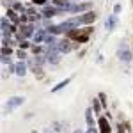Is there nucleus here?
Segmentation results:
<instances>
[{"label":"nucleus","mask_w":133,"mask_h":133,"mask_svg":"<svg viewBox=\"0 0 133 133\" xmlns=\"http://www.w3.org/2000/svg\"><path fill=\"white\" fill-rule=\"evenodd\" d=\"M71 80H73V76H68V78H64V80H62V82H59L57 85H55V87H51V89H50V92H53V94H55V92L62 91L64 87H68V85L71 83Z\"/></svg>","instance_id":"9d476101"},{"label":"nucleus","mask_w":133,"mask_h":133,"mask_svg":"<svg viewBox=\"0 0 133 133\" xmlns=\"http://www.w3.org/2000/svg\"><path fill=\"white\" fill-rule=\"evenodd\" d=\"M30 44L32 43H29L27 39H23V41H20V48L21 50H27V48H30Z\"/></svg>","instance_id":"5701e85b"},{"label":"nucleus","mask_w":133,"mask_h":133,"mask_svg":"<svg viewBox=\"0 0 133 133\" xmlns=\"http://www.w3.org/2000/svg\"><path fill=\"white\" fill-rule=\"evenodd\" d=\"M91 7H92L91 2H80V4H73L68 9V12H87V11H91Z\"/></svg>","instance_id":"6e6552de"},{"label":"nucleus","mask_w":133,"mask_h":133,"mask_svg":"<svg viewBox=\"0 0 133 133\" xmlns=\"http://www.w3.org/2000/svg\"><path fill=\"white\" fill-rule=\"evenodd\" d=\"M96 18H98V14L94 11H87L83 14H78V16L69 18V21L73 23V27H78V25H91V23L96 21Z\"/></svg>","instance_id":"f03ea898"},{"label":"nucleus","mask_w":133,"mask_h":133,"mask_svg":"<svg viewBox=\"0 0 133 133\" xmlns=\"http://www.w3.org/2000/svg\"><path fill=\"white\" fill-rule=\"evenodd\" d=\"M5 14H7V18H9V20L12 21V23H16V25H20V23H21V21H20V16H18V12L12 9V7H9Z\"/></svg>","instance_id":"f8f14e48"},{"label":"nucleus","mask_w":133,"mask_h":133,"mask_svg":"<svg viewBox=\"0 0 133 133\" xmlns=\"http://www.w3.org/2000/svg\"><path fill=\"white\" fill-rule=\"evenodd\" d=\"M12 9L16 11V12H21V14H23V12L27 11V7H25L21 2H14V4H12Z\"/></svg>","instance_id":"a211bd4d"},{"label":"nucleus","mask_w":133,"mask_h":133,"mask_svg":"<svg viewBox=\"0 0 133 133\" xmlns=\"http://www.w3.org/2000/svg\"><path fill=\"white\" fill-rule=\"evenodd\" d=\"M75 48H78V43L71 41L69 37H64V39L59 41V51H61V53H69V51L75 50Z\"/></svg>","instance_id":"423d86ee"},{"label":"nucleus","mask_w":133,"mask_h":133,"mask_svg":"<svg viewBox=\"0 0 133 133\" xmlns=\"http://www.w3.org/2000/svg\"><path fill=\"white\" fill-rule=\"evenodd\" d=\"M46 37H48V30L46 29H37L36 34L32 36V43L34 44H43V43L46 41Z\"/></svg>","instance_id":"1a4fd4ad"},{"label":"nucleus","mask_w":133,"mask_h":133,"mask_svg":"<svg viewBox=\"0 0 133 133\" xmlns=\"http://www.w3.org/2000/svg\"><path fill=\"white\" fill-rule=\"evenodd\" d=\"M94 32V29L92 27H87V29H71V30L66 34V37H69L71 41L78 43V44H83V43L89 41V37H91V34Z\"/></svg>","instance_id":"f257e3e1"},{"label":"nucleus","mask_w":133,"mask_h":133,"mask_svg":"<svg viewBox=\"0 0 133 133\" xmlns=\"http://www.w3.org/2000/svg\"><path fill=\"white\" fill-rule=\"evenodd\" d=\"M119 133H124V128H121V124H119Z\"/></svg>","instance_id":"cd10ccee"},{"label":"nucleus","mask_w":133,"mask_h":133,"mask_svg":"<svg viewBox=\"0 0 133 133\" xmlns=\"http://www.w3.org/2000/svg\"><path fill=\"white\" fill-rule=\"evenodd\" d=\"M98 98H99L101 105L105 107V108H107V94H105V92H99V94H98Z\"/></svg>","instance_id":"4be33fe9"},{"label":"nucleus","mask_w":133,"mask_h":133,"mask_svg":"<svg viewBox=\"0 0 133 133\" xmlns=\"http://www.w3.org/2000/svg\"><path fill=\"white\" fill-rule=\"evenodd\" d=\"M89 133H96V130H94V128H91V130H89Z\"/></svg>","instance_id":"c85d7f7f"},{"label":"nucleus","mask_w":133,"mask_h":133,"mask_svg":"<svg viewBox=\"0 0 133 133\" xmlns=\"http://www.w3.org/2000/svg\"><path fill=\"white\" fill-rule=\"evenodd\" d=\"M36 34V27L32 23H21L18 25V39L23 41V39H29Z\"/></svg>","instance_id":"7ed1b4c3"},{"label":"nucleus","mask_w":133,"mask_h":133,"mask_svg":"<svg viewBox=\"0 0 133 133\" xmlns=\"http://www.w3.org/2000/svg\"><path fill=\"white\" fill-rule=\"evenodd\" d=\"M14 73L18 75V76H25V73H27V64L23 61H20L16 66H14Z\"/></svg>","instance_id":"ddd939ff"},{"label":"nucleus","mask_w":133,"mask_h":133,"mask_svg":"<svg viewBox=\"0 0 133 133\" xmlns=\"http://www.w3.org/2000/svg\"><path fill=\"white\" fill-rule=\"evenodd\" d=\"M23 103H25V98L23 96H12V98H9L7 99V105L4 107V114H11L14 108H18Z\"/></svg>","instance_id":"20e7f679"},{"label":"nucleus","mask_w":133,"mask_h":133,"mask_svg":"<svg viewBox=\"0 0 133 133\" xmlns=\"http://www.w3.org/2000/svg\"><path fill=\"white\" fill-rule=\"evenodd\" d=\"M66 9H62V7H57V5H43V18H53V16H57V14H64Z\"/></svg>","instance_id":"39448f33"},{"label":"nucleus","mask_w":133,"mask_h":133,"mask_svg":"<svg viewBox=\"0 0 133 133\" xmlns=\"http://www.w3.org/2000/svg\"><path fill=\"white\" fill-rule=\"evenodd\" d=\"M73 0H53V5H57V7H62V9H66V12H68V9L71 7Z\"/></svg>","instance_id":"2eb2a0df"},{"label":"nucleus","mask_w":133,"mask_h":133,"mask_svg":"<svg viewBox=\"0 0 133 133\" xmlns=\"http://www.w3.org/2000/svg\"><path fill=\"white\" fill-rule=\"evenodd\" d=\"M2 4H4V5H7V9H9V7H12V4H14V2H12V0H4Z\"/></svg>","instance_id":"bb28decb"},{"label":"nucleus","mask_w":133,"mask_h":133,"mask_svg":"<svg viewBox=\"0 0 133 133\" xmlns=\"http://www.w3.org/2000/svg\"><path fill=\"white\" fill-rule=\"evenodd\" d=\"M32 53L34 55H43V53H46L44 48H43L41 44H32Z\"/></svg>","instance_id":"f3484780"},{"label":"nucleus","mask_w":133,"mask_h":133,"mask_svg":"<svg viewBox=\"0 0 133 133\" xmlns=\"http://www.w3.org/2000/svg\"><path fill=\"white\" fill-rule=\"evenodd\" d=\"M98 124H99L101 133H110V124H108V121H107V117H99Z\"/></svg>","instance_id":"4468645a"},{"label":"nucleus","mask_w":133,"mask_h":133,"mask_svg":"<svg viewBox=\"0 0 133 133\" xmlns=\"http://www.w3.org/2000/svg\"><path fill=\"white\" fill-rule=\"evenodd\" d=\"M34 5H46V0H32Z\"/></svg>","instance_id":"393cba45"},{"label":"nucleus","mask_w":133,"mask_h":133,"mask_svg":"<svg viewBox=\"0 0 133 133\" xmlns=\"http://www.w3.org/2000/svg\"><path fill=\"white\" fill-rule=\"evenodd\" d=\"M115 25H117V14H110L108 18H107V21H105V29L110 32L115 29Z\"/></svg>","instance_id":"9b49d317"},{"label":"nucleus","mask_w":133,"mask_h":133,"mask_svg":"<svg viewBox=\"0 0 133 133\" xmlns=\"http://www.w3.org/2000/svg\"><path fill=\"white\" fill-rule=\"evenodd\" d=\"M121 12V4H115L114 5V14H119Z\"/></svg>","instance_id":"a878e982"},{"label":"nucleus","mask_w":133,"mask_h":133,"mask_svg":"<svg viewBox=\"0 0 133 133\" xmlns=\"http://www.w3.org/2000/svg\"><path fill=\"white\" fill-rule=\"evenodd\" d=\"M117 57H119V61H123V62H131L133 61V53L126 48V44H121V46H119Z\"/></svg>","instance_id":"0eeeda50"},{"label":"nucleus","mask_w":133,"mask_h":133,"mask_svg":"<svg viewBox=\"0 0 133 133\" xmlns=\"http://www.w3.org/2000/svg\"><path fill=\"white\" fill-rule=\"evenodd\" d=\"M11 53H12V50L9 46H2V57H9Z\"/></svg>","instance_id":"412c9836"},{"label":"nucleus","mask_w":133,"mask_h":133,"mask_svg":"<svg viewBox=\"0 0 133 133\" xmlns=\"http://www.w3.org/2000/svg\"><path fill=\"white\" fill-rule=\"evenodd\" d=\"M75 133H82V131H75Z\"/></svg>","instance_id":"c756f323"},{"label":"nucleus","mask_w":133,"mask_h":133,"mask_svg":"<svg viewBox=\"0 0 133 133\" xmlns=\"http://www.w3.org/2000/svg\"><path fill=\"white\" fill-rule=\"evenodd\" d=\"M32 73H34V76H36L37 80H43V78H44V73H43V68H41V66L34 68V69H32Z\"/></svg>","instance_id":"dca6fc26"},{"label":"nucleus","mask_w":133,"mask_h":133,"mask_svg":"<svg viewBox=\"0 0 133 133\" xmlns=\"http://www.w3.org/2000/svg\"><path fill=\"white\" fill-rule=\"evenodd\" d=\"M85 119H87V123L92 126V123H94V119H92V108H87V110H85Z\"/></svg>","instance_id":"aec40b11"},{"label":"nucleus","mask_w":133,"mask_h":133,"mask_svg":"<svg viewBox=\"0 0 133 133\" xmlns=\"http://www.w3.org/2000/svg\"><path fill=\"white\" fill-rule=\"evenodd\" d=\"M16 55L20 57V61H25V59H27V53H25V51L21 50V48H20V50H18V51H16Z\"/></svg>","instance_id":"b1692460"},{"label":"nucleus","mask_w":133,"mask_h":133,"mask_svg":"<svg viewBox=\"0 0 133 133\" xmlns=\"http://www.w3.org/2000/svg\"><path fill=\"white\" fill-rule=\"evenodd\" d=\"M101 107H103V105H99V99H96V98L92 99V108H94V112H96V114L101 112Z\"/></svg>","instance_id":"6ab92c4d"}]
</instances>
